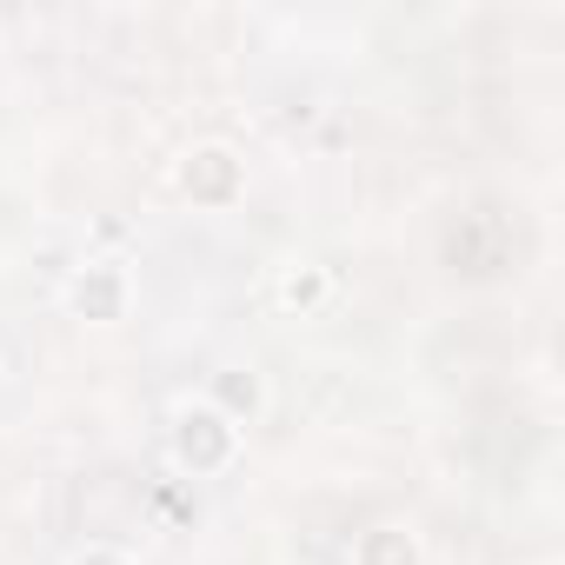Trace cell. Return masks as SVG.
Listing matches in <instances>:
<instances>
[{
	"label": "cell",
	"mask_w": 565,
	"mask_h": 565,
	"mask_svg": "<svg viewBox=\"0 0 565 565\" xmlns=\"http://www.w3.org/2000/svg\"><path fill=\"white\" fill-rule=\"evenodd\" d=\"M327 294H333V279H327V266H313V259H294V266H279V279H273V300L287 307V313H320L327 307Z\"/></svg>",
	"instance_id": "obj_6"
},
{
	"label": "cell",
	"mask_w": 565,
	"mask_h": 565,
	"mask_svg": "<svg viewBox=\"0 0 565 565\" xmlns=\"http://www.w3.org/2000/svg\"><path fill=\"white\" fill-rule=\"evenodd\" d=\"M239 446H246V433H239L220 406L186 399V406L173 413V466H180V472L213 479V472H226V466L239 459Z\"/></svg>",
	"instance_id": "obj_1"
},
{
	"label": "cell",
	"mask_w": 565,
	"mask_h": 565,
	"mask_svg": "<svg viewBox=\"0 0 565 565\" xmlns=\"http://www.w3.org/2000/svg\"><path fill=\"white\" fill-rule=\"evenodd\" d=\"M180 186H186V200L193 206H233L239 193H246V167H239V153L226 147V140H200L186 160H180Z\"/></svg>",
	"instance_id": "obj_3"
},
{
	"label": "cell",
	"mask_w": 565,
	"mask_h": 565,
	"mask_svg": "<svg viewBox=\"0 0 565 565\" xmlns=\"http://www.w3.org/2000/svg\"><path fill=\"white\" fill-rule=\"evenodd\" d=\"M67 565H134V552H120V545H81Z\"/></svg>",
	"instance_id": "obj_7"
},
{
	"label": "cell",
	"mask_w": 565,
	"mask_h": 565,
	"mask_svg": "<svg viewBox=\"0 0 565 565\" xmlns=\"http://www.w3.org/2000/svg\"><path fill=\"white\" fill-rule=\"evenodd\" d=\"M353 565H426V545H419L413 525L386 519V525H366L353 539Z\"/></svg>",
	"instance_id": "obj_4"
},
{
	"label": "cell",
	"mask_w": 565,
	"mask_h": 565,
	"mask_svg": "<svg viewBox=\"0 0 565 565\" xmlns=\"http://www.w3.org/2000/svg\"><path fill=\"white\" fill-rule=\"evenodd\" d=\"M67 307H74V320H94V327L127 320V307H134L127 259H87V266L67 279Z\"/></svg>",
	"instance_id": "obj_2"
},
{
	"label": "cell",
	"mask_w": 565,
	"mask_h": 565,
	"mask_svg": "<svg viewBox=\"0 0 565 565\" xmlns=\"http://www.w3.org/2000/svg\"><path fill=\"white\" fill-rule=\"evenodd\" d=\"M206 406H220V413L246 433V426L266 413V380H259L253 366H233V373H220V380L206 386Z\"/></svg>",
	"instance_id": "obj_5"
}]
</instances>
